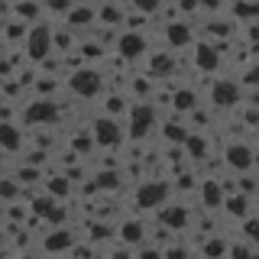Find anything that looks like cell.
I'll return each mask as SVG.
<instances>
[{
	"instance_id": "obj_1",
	"label": "cell",
	"mask_w": 259,
	"mask_h": 259,
	"mask_svg": "<svg viewBox=\"0 0 259 259\" xmlns=\"http://www.w3.org/2000/svg\"><path fill=\"white\" fill-rule=\"evenodd\" d=\"M152 130H159V113L149 101H133V107L126 113V136L133 143L149 140Z\"/></svg>"
},
{
	"instance_id": "obj_2",
	"label": "cell",
	"mask_w": 259,
	"mask_h": 259,
	"mask_svg": "<svg viewBox=\"0 0 259 259\" xmlns=\"http://www.w3.org/2000/svg\"><path fill=\"white\" fill-rule=\"evenodd\" d=\"M23 55H26L32 65H42L49 55H55V26L36 23V26L29 29V39L23 42Z\"/></svg>"
},
{
	"instance_id": "obj_3",
	"label": "cell",
	"mask_w": 259,
	"mask_h": 259,
	"mask_svg": "<svg viewBox=\"0 0 259 259\" xmlns=\"http://www.w3.org/2000/svg\"><path fill=\"white\" fill-rule=\"evenodd\" d=\"M168 194H172V185L168 182H162V178H146V182L136 185V191H133V204L136 210H162L168 204Z\"/></svg>"
},
{
	"instance_id": "obj_4",
	"label": "cell",
	"mask_w": 259,
	"mask_h": 259,
	"mask_svg": "<svg viewBox=\"0 0 259 259\" xmlns=\"http://www.w3.org/2000/svg\"><path fill=\"white\" fill-rule=\"evenodd\" d=\"M104 88H107V75L97 71V68H91V65H84V68L75 71V75H68V91L75 97H84V101L101 97Z\"/></svg>"
},
{
	"instance_id": "obj_5",
	"label": "cell",
	"mask_w": 259,
	"mask_h": 259,
	"mask_svg": "<svg viewBox=\"0 0 259 259\" xmlns=\"http://www.w3.org/2000/svg\"><path fill=\"white\" fill-rule=\"evenodd\" d=\"M20 117H23V126H52L59 120V104L52 97H32L20 110Z\"/></svg>"
},
{
	"instance_id": "obj_6",
	"label": "cell",
	"mask_w": 259,
	"mask_h": 259,
	"mask_svg": "<svg viewBox=\"0 0 259 259\" xmlns=\"http://www.w3.org/2000/svg\"><path fill=\"white\" fill-rule=\"evenodd\" d=\"M210 104L217 110H233L243 104V84L233 78H214L210 81Z\"/></svg>"
},
{
	"instance_id": "obj_7",
	"label": "cell",
	"mask_w": 259,
	"mask_h": 259,
	"mask_svg": "<svg viewBox=\"0 0 259 259\" xmlns=\"http://www.w3.org/2000/svg\"><path fill=\"white\" fill-rule=\"evenodd\" d=\"M224 165L227 168H233V172H240V175H246L249 168H256V149L249 143H230L224 149Z\"/></svg>"
},
{
	"instance_id": "obj_8",
	"label": "cell",
	"mask_w": 259,
	"mask_h": 259,
	"mask_svg": "<svg viewBox=\"0 0 259 259\" xmlns=\"http://www.w3.org/2000/svg\"><path fill=\"white\" fill-rule=\"evenodd\" d=\"M113 46H117V55H120L123 62H136V59H143L146 49H149V42H146L143 32H130V29L120 32Z\"/></svg>"
},
{
	"instance_id": "obj_9",
	"label": "cell",
	"mask_w": 259,
	"mask_h": 259,
	"mask_svg": "<svg viewBox=\"0 0 259 259\" xmlns=\"http://www.w3.org/2000/svg\"><path fill=\"white\" fill-rule=\"evenodd\" d=\"M91 133H94V143L97 146H120L126 140V130L117 123V120H110V117H101V120H94L91 123Z\"/></svg>"
},
{
	"instance_id": "obj_10",
	"label": "cell",
	"mask_w": 259,
	"mask_h": 259,
	"mask_svg": "<svg viewBox=\"0 0 259 259\" xmlns=\"http://www.w3.org/2000/svg\"><path fill=\"white\" fill-rule=\"evenodd\" d=\"M191 42H194V26L188 20L165 23V46L172 49V52H182V49H188Z\"/></svg>"
},
{
	"instance_id": "obj_11",
	"label": "cell",
	"mask_w": 259,
	"mask_h": 259,
	"mask_svg": "<svg viewBox=\"0 0 259 259\" xmlns=\"http://www.w3.org/2000/svg\"><path fill=\"white\" fill-rule=\"evenodd\" d=\"M159 227H168L172 233H182L191 227V207L185 204H165L159 210Z\"/></svg>"
},
{
	"instance_id": "obj_12",
	"label": "cell",
	"mask_w": 259,
	"mask_h": 259,
	"mask_svg": "<svg viewBox=\"0 0 259 259\" xmlns=\"http://www.w3.org/2000/svg\"><path fill=\"white\" fill-rule=\"evenodd\" d=\"M191 59H194V68H198L201 75H214V71L221 68V52H217L214 42H198L194 52H191Z\"/></svg>"
},
{
	"instance_id": "obj_13",
	"label": "cell",
	"mask_w": 259,
	"mask_h": 259,
	"mask_svg": "<svg viewBox=\"0 0 259 259\" xmlns=\"http://www.w3.org/2000/svg\"><path fill=\"white\" fill-rule=\"evenodd\" d=\"M198 198H201V204H204L207 210H221L224 201H227L221 178H204V182H201V188H198Z\"/></svg>"
},
{
	"instance_id": "obj_14",
	"label": "cell",
	"mask_w": 259,
	"mask_h": 259,
	"mask_svg": "<svg viewBox=\"0 0 259 259\" xmlns=\"http://www.w3.org/2000/svg\"><path fill=\"white\" fill-rule=\"evenodd\" d=\"M94 23H97V7H91V4H75L68 10V16H65V26L71 32L88 29V26H94Z\"/></svg>"
},
{
	"instance_id": "obj_15",
	"label": "cell",
	"mask_w": 259,
	"mask_h": 259,
	"mask_svg": "<svg viewBox=\"0 0 259 259\" xmlns=\"http://www.w3.org/2000/svg\"><path fill=\"white\" fill-rule=\"evenodd\" d=\"M42 249H46V253H65V249H75V233L65 230V227H55V230L42 233Z\"/></svg>"
},
{
	"instance_id": "obj_16",
	"label": "cell",
	"mask_w": 259,
	"mask_h": 259,
	"mask_svg": "<svg viewBox=\"0 0 259 259\" xmlns=\"http://www.w3.org/2000/svg\"><path fill=\"white\" fill-rule=\"evenodd\" d=\"M117 243H123V246H130V249H143L146 246V227L136 221H123L120 224V233H117Z\"/></svg>"
},
{
	"instance_id": "obj_17",
	"label": "cell",
	"mask_w": 259,
	"mask_h": 259,
	"mask_svg": "<svg viewBox=\"0 0 259 259\" xmlns=\"http://www.w3.org/2000/svg\"><path fill=\"white\" fill-rule=\"evenodd\" d=\"M0 146H4L7 156H16V152L26 146V133H23L16 123H4L0 126Z\"/></svg>"
},
{
	"instance_id": "obj_18",
	"label": "cell",
	"mask_w": 259,
	"mask_h": 259,
	"mask_svg": "<svg viewBox=\"0 0 259 259\" xmlns=\"http://www.w3.org/2000/svg\"><path fill=\"white\" fill-rule=\"evenodd\" d=\"M146 68H149V78H168L175 71V55L172 52H152L146 59Z\"/></svg>"
},
{
	"instance_id": "obj_19",
	"label": "cell",
	"mask_w": 259,
	"mask_h": 259,
	"mask_svg": "<svg viewBox=\"0 0 259 259\" xmlns=\"http://www.w3.org/2000/svg\"><path fill=\"white\" fill-rule=\"evenodd\" d=\"M97 20H101L104 26L126 29V4H104V7H97Z\"/></svg>"
},
{
	"instance_id": "obj_20",
	"label": "cell",
	"mask_w": 259,
	"mask_h": 259,
	"mask_svg": "<svg viewBox=\"0 0 259 259\" xmlns=\"http://www.w3.org/2000/svg\"><path fill=\"white\" fill-rule=\"evenodd\" d=\"M130 107H133V101H130L123 91H110V94H104V113H107L110 120H117L120 113H130Z\"/></svg>"
},
{
	"instance_id": "obj_21",
	"label": "cell",
	"mask_w": 259,
	"mask_h": 259,
	"mask_svg": "<svg viewBox=\"0 0 259 259\" xmlns=\"http://www.w3.org/2000/svg\"><path fill=\"white\" fill-rule=\"evenodd\" d=\"M224 214L230 217V221H249V198L246 194H230V198L224 201Z\"/></svg>"
},
{
	"instance_id": "obj_22",
	"label": "cell",
	"mask_w": 259,
	"mask_h": 259,
	"mask_svg": "<svg viewBox=\"0 0 259 259\" xmlns=\"http://www.w3.org/2000/svg\"><path fill=\"white\" fill-rule=\"evenodd\" d=\"M172 107H175V113H194L201 107L198 91H194V88H178V91L172 94Z\"/></svg>"
},
{
	"instance_id": "obj_23",
	"label": "cell",
	"mask_w": 259,
	"mask_h": 259,
	"mask_svg": "<svg viewBox=\"0 0 259 259\" xmlns=\"http://www.w3.org/2000/svg\"><path fill=\"white\" fill-rule=\"evenodd\" d=\"M162 136H165L172 146H185L188 136H191V126L185 123V120H168V123L162 126Z\"/></svg>"
},
{
	"instance_id": "obj_24",
	"label": "cell",
	"mask_w": 259,
	"mask_h": 259,
	"mask_svg": "<svg viewBox=\"0 0 259 259\" xmlns=\"http://www.w3.org/2000/svg\"><path fill=\"white\" fill-rule=\"evenodd\" d=\"M185 156L194 159V162H204V159L210 156V143H207V136L191 133V136H188V143H185Z\"/></svg>"
},
{
	"instance_id": "obj_25",
	"label": "cell",
	"mask_w": 259,
	"mask_h": 259,
	"mask_svg": "<svg viewBox=\"0 0 259 259\" xmlns=\"http://www.w3.org/2000/svg\"><path fill=\"white\" fill-rule=\"evenodd\" d=\"M201 256L204 259H230V243L224 237H207L201 243Z\"/></svg>"
},
{
	"instance_id": "obj_26",
	"label": "cell",
	"mask_w": 259,
	"mask_h": 259,
	"mask_svg": "<svg viewBox=\"0 0 259 259\" xmlns=\"http://www.w3.org/2000/svg\"><path fill=\"white\" fill-rule=\"evenodd\" d=\"M46 194L49 198H68L71 194V178L68 175H52V178H46Z\"/></svg>"
},
{
	"instance_id": "obj_27",
	"label": "cell",
	"mask_w": 259,
	"mask_h": 259,
	"mask_svg": "<svg viewBox=\"0 0 259 259\" xmlns=\"http://www.w3.org/2000/svg\"><path fill=\"white\" fill-rule=\"evenodd\" d=\"M230 13L237 16V20H243L249 26V23H259V4H233Z\"/></svg>"
},
{
	"instance_id": "obj_28",
	"label": "cell",
	"mask_w": 259,
	"mask_h": 259,
	"mask_svg": "<svg viewBox=\"0 0 259 259\" xmlns=\"http://www.w3.org/2000/svg\"><path fill=\"white\" fill-rule=\"evenodd\" d=\"M26 188H23L20 182H16L13 175H7L4 182H0V194H4V204H16V194H23Z\"/></svg>"
},
{
	"instance_id": "obj_29",
	"label": "cell",
	"mask_w": 259,
	"mask_h": 259,
	"mask_svg": "<svg viewBox=\"0 0 259 259\" xmlns=\"http://www.w3.org/2000/svg\"><path fill=\"white\" fill-rule=\"evenodd\" d=\"M207 42H214V39H224V36H233V23H224V20H210L207 29H204Z\"/></svg>"
},
{
	"instance_id": "obj_30",
	"label": "cell",
	"mask_w": 259,
	"mask_h": 259,
	"mask_svg": "<svg viewBox=\"0 0 259 259\" xmlns=\"http://www.w3.org/2000/svg\"><path fill=\"white\" fill-rule=\"evenodd\" d=\"M94 188H97V191H113V188H120V175H117V172H97Z\"/></svg>"
},
{
	"instance_id": "obj_31",
	"label": "cell",
	"mask_w": 259,
	"mask_h": 259,
	"mask_svg": "<svg viewBox=\"0 0 259 259\" xmlns=\"http://www.w3.org/2000/svg\"><path fill=\"white\" fill-rule=\"evenodd\" d=\"M230 259H256V249L246 240H237V243H230Z\"/></svg>"
},
{
	"instance_id": "obj_32",
	"label": "cell",
	"mask_w": 259,
	"mask_h": 259,
	"mask_svg": "<svg viewBox=\"0 0 259 259\" xmlns=\"http://www.w3.org/2000/svg\"><path fill=\"white\" fill-rule=\"evenodd\" d=\"M240 84H243V88H249V91H259V62H253L246 71H243Z\"/></svg>"
},
{
	"instance_id": "obj_33",
	"label": "cell",
	"mask_w": 259,
	"mask_h": 259,
	"mask_svg": "<svg viewBox=\"0 0 259 259\" xmlns=\"http://www.w3.org/2000/svg\"><path fill=\"white\" fill-rule=\"evenodd\" d=\"M110 233H113V227L110 224H91V237H88V243H101V240H110Z\"/></svg>"
},
{
	"instance_id": "obj_34",
	"label": "cell",
	"mask_w": 259,
	"mask_h": 259,
	"mask_svg": "<svg viewBox=\"0 0 259 259\" xmlns=\"http://www.w3.org/2000/svg\"><path fill=\"white\" fill-rule=\"evenodd\" d=\"M243 240H246L249 246H256V243H259V221H256V217H249V221L243 224Z\"/></svg>"
},
{
	"instance_id": "obj_35",
	"label": "cell",
	"mask_w": 259,
	"mask_h": 259,
	"mask_svg": "<svg viewBox=\"0 0 259 259\" xmlns=\"http://www.w3.org/2000/svg\"><path fill=\"white\" fill-rule=\"evenodd\" d=\"M136 259H165V249L156 243H146L143 249H136Z\"/></svg>"
},
{
	"instance_id": "obj_36",
	"label": "cell",
	"mask_w": 259,
	"mask_h": 259,
	"mask_svg": "<svg viewBox=\"0 0 259 259\" xmlns=\"http://www.w3.org/2000/svg\"><path fill=\"white\" fill-rule=\"evenodd\" d=\"M237 185H240V194H246V198L259 191V182H256V178H249V175H240V178H237Z\"/></svg>"
},
{
	"instance_id": "obj_37",
	"label": "cell",
	"mask_w": 259,
	"mask_h": 259,
	"mask_svg": "<svg viewBox=\"0 0 259 259\" xmlns=\"http://www.w3.org/2000/svg\"><path fill=\"white\" fill-rule=\"evenodd\" d=\"M110 259H136V249H130V246H123V243H117V246L107 253Z\"/></svg>"
},
{
	"instance_id": "obj_38",
	"label": "cell",
	"mask_w": 259,
	"mask_h": 259,
	"mask_svg": "<svg viewBox=\"0 0 259 259\" xmlns=\"http://www.w3.org/2000/svg\"><path fill=\"white\" fill-rule=\"evenodd\" d=\"M165 259H188V249H185L182 243H175V246L165 249Z\"/></svg>"
},
{
	"instance_id": "obj_39",
	"label": "cell",
	"mask_w": 259,
	"mask_h": 259,
	"mask_svg": "<svg viewBox=\"0 0 259 259\" xmlns=\"http://www.w3.org/2000/svg\"><path fill=\"white\" fill-rule=\"evenodd\" d=\"M178 188H185V191H188V188H201V185H198V182H194V178H191L188 172H185V175H182V172H178Z\"/></svg>"
},
{
	"instance_id": "obj_40",
	"label": "cell",
	"mask_w": 259,
	"mask_h": 259,
	"mask_svg": "<svg viewBox=\"0 0 259 259\" xmlns=\"http://www.w3.org/2000/svg\"><path fill=\"white\" fill-rule=\"evenodd\" d=\"M249 104H253V107L259 110V91H253V94H249Z\"/></svg>"
},
{
	"instance_id": "obj_41",
	"label": "cell",
	"mask_w": 259,
	"mask_h": 259,
	"mask_svg": "<svg viewBox=\"0 0 259 259\" xmlns=\"http://www.w3.org/2000/svg\"><path fill=\"white\" fill-rule=\"evenodd\" d=\"M20 259H36V256H26V253H23V256H20Z\"/></svg>"
},
{
	"instance_id": "obj_42",
	"label": "cell",
	"mask_w": 259,
	"mask_h": 259,
	"mask_svg": "<svg viewBox=\"0 0 259 259\" xmlns=\"http://www.w3.org/2000/svg\"><path fill=\"white\" fill-rule=\"evenodd\" d=\"M256 168H259V152H256Z\"/></svg>"
}]
</instances>
